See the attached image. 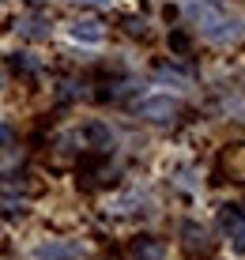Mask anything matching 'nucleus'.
I'll return each instance as SVG.
<instances>
[{
    "label": "nucleus",
    "mask_w": 245,
    "mask_h": 260,
    "mask_svg": "<svg viewBox=\"0 0 245 260\" xmlns=\"http://www.w3.org/2000/svg\"><path fill=\"white\" fill-rule=\"evenodd\" d=\"M189 12H193L196 30H200L207 42H234V38H241V19L230 15V12H223L215 0H189Z\"/></svg>",
    "instance_id": "obj_1"
},
{
    "label": "nucleus",
    "mask_w": 245,
    "mask_h": 260,
    "mask_svg": "<svg viewBox=\"0 0 245 260\" xmlns=\"http://www.w3.org/2000/svg\"><path fill=\"white\" fill-rule=\"evenodd\" d=\"M136 113H140L147 124H170L181 113V102L170 98V94H151V98H143V102L136 106Z\"/></svg>",
    "instance_id": "obj_2"
},
{
    "label": "nucleus",
    "mask_w": 245,
    "mask_h": 260,
    "mask_svg": "<svg viewBox=\"0 0 245 260\" xmlns=\"http://www.w3.org/2000/svg\"><path fill=\"white\" fill-rule=\"evenodd\" d=\"M79 140H83L87 147L102 151V155H110V151L117 147V132L110 128V124H102V121H87L83 128H79Z\"/></svg>",
    "instance_id": "obj_3"
},
{
    "label": "nucleus",
    "mask_w": 245,
    "mask_h": 260,
    "mask_svg": "<svg viewBox=\"0 0 245 260\" xmlns=\"http://www.w3.org/2000/svg\"><path fill=\"white\" fill-rule=\"evenodd\" d=\"M83 245L79 241H42L34 245V260H79Z\"/></svg>",
    "instance_id": "obj_4"
},
{
    "label": "nucleus",
    "mask_w": 245,
    "mask_h": 260,
    "mask_svg": "<svg viewBox=\"0 0 245 260\" xmlns=\"http://www.w3.org/2000/svg\"><path fill=\"white\" fill-rule=\"evenodd\" d=\"M219 222H223L226 234L234 238V249L245 253V211L238 208V204H226V208L219 211Z\"/></svg>",
    "instance_id": "obj_5"
},
{
    "label": "nucleus",
    "mask_w": 245,
    "mask_h": 260,
    "mask_svg": "<svg viewBox=\"0 0 245 260\" xmlns=\"http://www.w3.org/2000/svg\"><path fill=\"white\" fill-rule=\"evenodd\" d=\"M129 256H132V260H166V245H162L159 238L143 234V238H132Z\"/></svg>",
    "instance_id": "obj_6"
},
{
    "label": "nucleus",
    "mask_w": 245,
    "mask_h": 260,
    "mask_svg": "<svg viewBox=\"0 0 245 260\" xmlns=\"http://www.w3.org/2000/svg\"><path fill=\"white\" fill-rule=\"evenodd\" d=\"M72 38H76V42H90V46H95V42L106 38V30H102V23H98V19H79V23H72Z\"/></svg>",
    "instance_id": "obj_7"
},
{
    "label": "nucleus",
    "mask_w": 245,
    "mask_h": 260,
    "mask_svg": "<svg viewBox=\"0 0 245 260\" xmlns=\"http://www.w3.org/2000/svg\"><path fill=\"white\" fill-rule=\"evenodd\" d=\"M155 79H162V83H189V76H185V72H177V68H170V64L155 68Z\"/></svg>",
    "instance_id": "obj_8"
},
{
    "label": "nucleus",
    "mask_w": 245,
    "mask_h": 260,
    "mask_svg": "<svg viewBox=\"0 0 245 260\" xmlns=\"http://www.w3.org/2000/svg\"><path fill=\"white\" fill-rule=\"evenodd\" d=\"M189 46H193V38H189L185 30H174V34H170V49H174V53H181V57H185Z\"/></svg>",
    "instance_id": "obj_9"
},
{
    "label": "nucleus",
    "mask_w": 245,
    "mask_h": 260,
    "mask_svg": "<svg viewBox=\"0 0 245 260\" xmlns=\"http://www.w3.org/2000/svg\"><path fill=\"white\" fill-rule=\"evenodd\" d=\"M185 238H189V245H207V234H204V226H196V222H185Z\"/></svg>",
    "instance_id": "obj_10"
},
{
    "label": "nucleus",
    "mask_w": 245,
    "mask_h": 260,
    "mask_svg": "<svg viewBox=\"0 0 245 260\" xmlns=\"http://www.w3.org/2000/svg\"><path fill=\"white\" fill-rule=\"evenodd\" d=\"M0 147H4V151H12V147H15V132L8 128V124H0Z\"/></svg>",
    "instance_id": "obj_11"
},
{
    "label": "nucleus",
    "mask_w": 245,
    "mask_h": 260,
    "mask_svg": "<svg viewBox=\"0 0 245 260\" xmlns=\"http://www.w3.org/2000/svg\"><path fill=\"white\" fill-rule=\"evenodd\" d=\"M87 4H106V0H87Z\"/></svg>",
    "instance_id": "obj_12"
}]
</instances>
